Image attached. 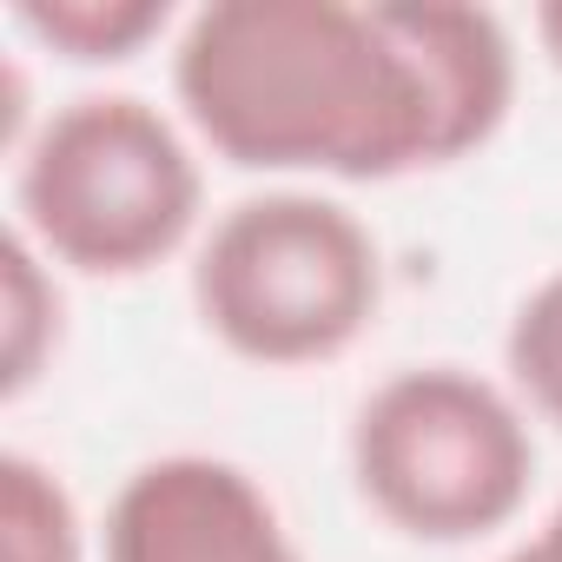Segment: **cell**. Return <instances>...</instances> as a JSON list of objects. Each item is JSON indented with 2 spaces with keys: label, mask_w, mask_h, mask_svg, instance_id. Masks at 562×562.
Listing matches in <instances>:
<instances>
[{
  "label": "cell",
  "mask_w": 562,
  "mask_h": 562,
  "mask_svg": "<svg viewBox=\"0 0 562 562\" xmlns=\"http://www.w3.org/2000/svg\"><path fill=\"white\" fill-rule=\"evenodd\" d=\"M172 93L238 172L397 179L437 159V113L384 8L212 0L179 34Z\"/></svg>",
  "instance_id": "1"
},
{
  "label": "cell",
  "mask_w": 562,
  "mask_h": 562,
  "mask_svg": "<svg viewBox=\"0 0 562 562\" xmlns=\"http://www.w3.org/2000/svg\"><path fill=\"white\" fill-rule=\"evenodd\" d=\"M205 205L186 133L139 93H80L21 146L14 212L47 265L139 278L166 265Z\"/></svg>",
  "instance_id": "2"
},
{
  "label": "cell",
  "mask_w": 562,
  "mask_h": 562,
  "mask_svg": "<svg viewBox=\"0 0 562 562\" xmlns=\"http://www.w3.org/2000/svg\"><path fill=\"white\" fill-rule=\"evenodd\" d=\"M192 305L232 358L299 371L364 338L384 305V258L351 205L325 192H258L205 232Z\"/></svg>",
  "instance_id": "3"
},
{
  "label": "cell",
  "mask_w": 562,
  "mask_h": 562,
  "mask_svg": "<svg viewBox=\"0 0 562 562\" xmlns=\"http://www.w3.org/2000/svg\"><path fill=\"white\" fill-rule=\"evenodd\" d=\"M351 476L391 529L417 542H476L529 503L536 437L490 378L417 364L364 397Z\"/></svg>",
  "instance_id": "4"
},
{
  "label": "cell",
  "mask_w": 562,
  "mask_h": 562,
  "mask_svg": "<svg viewBox=\"0 0 562 562\" xmlns=\"http://www.w3.org/2000/svg\"><path fill=\"white\" fill-rule=\"evenodd\" d=\"M106 562H305L278 503L225 457H153L106 516Z\"/></svg>",
  "instance_id": "5"
},
{
  "label": "cell",
  "mask_w": 562,
  "mask_h": 562,
  "mask_svg": "<svg viewBox=\"0 0 562 562\" xmlns=\"http://www.w3.org/2000/svg\"><path fill=\"white\" fill-rule=\"evenodd\" d=\"M391 34L411 47L430 113H437V159L476 153L516 100V47L490 8H450V0H384Z\"/></svg>",
  "instance_id": "6"
},
{
  "label": "cell",
  "mask_w": 562,
  "mask_h": 562,
  "mask_svg": "<svg viewBox=\"0 0 562 562\" xmlns=\"http://www.w3.org/2000/svg\"><path fill=\"white\" fill-rule=\"evenodd\" d=\"M14 21L41 47L100 67V60H133L146 41H159L172 27V8L166 0H21Z\"/></svg>",
  "instance_id": "7"
},
{
  "label": "cell",
  "mask_w": 562,
  "mask_h": 562,
  "mask_svg": "<svg viewBox=\"0 0 562 562\" xmlns=\"http://www.w3.org/2000/svg\"><path fill=\"white\" fill-rule=\"evenodd\" d=\"M0 562H80V509L27 450L0 457Z\"/></svg>",
  "instance_id": "8"
},
{
  "label": "cell",
  "mask_w": 562,
  "mask_h": 562,
  "mask_svg": "<svg viewBox=\"0 0 562 562\" xmlns=\"http://www.w3.org/2000/svg\"><path fill=\"white\" fill-rule=\"evenodd\" d=\"M0 312H8V371H0V391L21 397L47 371V358L60 345L54 271H47V258L34 251V238L21 225L8 232V245H0Z\"/></svg>",
  "instance_id": "9"
},
{
  "label": "cell",
  "mask_w": 562,
  "mask_h": 562,
  "mask_svg": "<svg viewBox=\"0 0 562 562\" xmlns=\"http://www.w3.org/2000/svg\"><path fill=\"white\" fill-rule=\"evenodd\" d=\"M503 358H509V378L529 397V411L562 424V271L542 278V285L516 305Z\"/></svg>",
  "instance_id": "10"
},
{
  "label": "cell",
  "mask_w": 562,
  "mask_h": 562,
  "mask_svg": "<svg viewBox=\"0 0 562 562\" xmlns=\"http://www.w3.org/2000/svg\"><path fill=\"white\" fill-rule=\"evenodd\" d=\"M503 562H562V503H555V516L542 522V536H529V542L509 549Z\"/></svg>",
  "instance_id": "11"
},
{
  "label": "cell",
  "mask_w": 562,
  "mask_h": 562,
  "mask_svg": "<svg viewBox=\"0 0 562 562\" xmlns=\"http://www.w3.org/2000/svg\"><path fill=\"white\" fill-rule=\"evenodd\" d=\"M536 34H542L549 60L562 67V0H549V8H536Z\"/></svg>",
  "instance_id": "12"
}]
</instances>
